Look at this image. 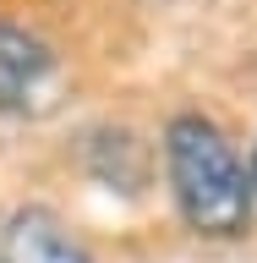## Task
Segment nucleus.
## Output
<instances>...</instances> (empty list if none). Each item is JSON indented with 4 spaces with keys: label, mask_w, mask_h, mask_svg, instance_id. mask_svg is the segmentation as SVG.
I'll use <instances>...</instances> for the list:
<instances>
[{
    "label": "nucleus",
    "mask_w": 257,
    "mask_h": 263,
    "mask_svg": "<svg viewBox=\"0 0 257 263\" xmlns=\"http://www.w3.org/2000/svg\"><path fill=\"white\" fill-rule=\"evenodd\" d=\"M55 77H61L55 44L28 22L0 16V115H33L55 93Z\"/></svg>",
    "instance_id": "obj_2"
},
{
    "label": "nucleus",
    "mask_w": 257,
    "mask_h": 263,
    "mask_svg": "<svg viewBox=\"0 0 257 263\" xmlns=\"http://www.w3.org/2000/svg\"><path fill=\"white\" fill-rule=\"evenodd\" d=\"M0 263H98L93 247L44 203L0 209Z\"/></svg>",
    "instance_id": "obj_3"
},
{
    "label": "nucleus",
    "mask_w": 257,
    "mask_h": 263,
    "mask_svg": "<svg viewBox=\"0 0 257 263\" xmlns=\"http://www.w3.org/2000/svg\"><path fill=\"white\" fill-rule=\"evenodd\" d=\"M246 176H252V197H257V148H252V159H246Z\"/></svg>",
    "instance_id": "obj_4"
},
{
    "label": "nucleus",
    "mask_w": 257,
    "mask_h": 263,
    "mask_svg": "<svg viewBox=\"0 0 257 263\" xmlns=\"http://www.w3.org/2000/svg\"><path fill=\"white\" fill-rule=\"evenodd\" d=\"M164 176L175 197L181 225L197 230L203 241H235L252 225V176L235 143L225 137L219 121L203 110H181L164 121Z\"/></svg>",
    "instance_id": "obj_1"
}]
</instances>
